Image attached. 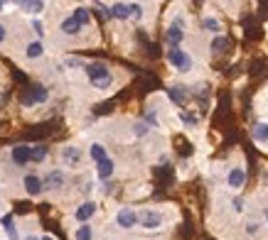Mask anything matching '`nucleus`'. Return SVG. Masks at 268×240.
I'll use <instances>...</instances> for the list:
<instances>
[{
	"label": "nucleus",
	"mask_w": 268,
	"mask_h": 240,
	"mask_svg": "<svg viewBox=\"0 0 268 240\" xmlns=\"http://www.w3.org/2000/svg\"><path fill=\"white\" fill-rule=\"evenodd\" d=\"M84 74L89 78V84L96 91H109L114 86V71L106 61H86L84 64Z\"/></svg>",
	"instance_id": "nucleus-1"
},
{
	"label": "nucleus",
	"mask_w": 268,
	"mask_h": 240,
	"mask_svg": "<svg viewBox=\"0 0 268 240\" xmlns=\"http://www.w3.org/2000/svg\"><path fill=\"white\" fill-rule=\"evenodd\" d=\"M168 64L173 66L177 74H190L194 69V56L185 49V47H175V49H168Z\"/></svg>",
	"instance_id": "nucleus-2"
},
{
	"label": "nucleus",
	"mask_w": 268,
	"mask_h": 240,
	"mask_svg": "<svg viewBox=\"0 0 268 240\" xmlns=\"http://www.w3.org/2000/svg\"><path fill=\"white\" fill-rule=\"evenodd\" d=\"M165 225V213L157 208H143L138 213V228L143 230H160Z\"/></svg>",
	"instance_id": "nucleus-3"
},
{
	"label": "nucleus",
	"mask_w": 268,
	"mask_h": 240,
	"mask_svg": "<svg viewBox=\"0 0 268 240\" xmlns=\"http://www.w3.org/2000/svg\"><path fill=\"white\" fill-rule=\"evenodd\" d=\"M182 42H185V20L175 18L165 30V44L168 49H175V47H182Z\"/></svg>",
	"instance_id": "nucleus-4"
},
{
	"label": "nucleus",
	"mask_w": 268,
	"mask_h": 240,
	"mask_svg": "<svg viewBox=\"0 0 268 240\" xmlns=\"http://www.w3.org/2000/svg\"><path fill=\"white\" fill-rule=\"evenodd\" d=\"M49 101V89L47 86H30L27 91L22 93V98H20V103L25 106V108H32V106H42V103H47Z\"/></svg>",
	"instance_id": "nucleus-5"
},
{
	"label": "nucleus",
	"mask_w": 268,
	"mask_h": 240,
	"mask_svg": "<svg viewBox=\"0 0 268 240\" xmlns=\"http://www.w3.org/2000/svg\"><path fill=\"white\" fill-rule=\"evenodd\" d=\"M114 223L121 228V230H131V228H138V211L133 206H121L116 211Z\"/></svg>",
	"instance_id": "nucleus-6"
},
{
	"label": "nucleus",
	"mask_w": 268,
	"mask_h": 240,
	"mask_svg": "<svg viewBox=\"0 0 268 240\" xmlns=\"http://www.w3.org/2000/svg\"><path fill=\"white\" fill-rule=\"evenodd\" d=\"M81 159H84V154H81V147H77V145H64L59 149V162L69 169H77L81 165Z\"/></svg>",
	"instance_id": "nucleus-7"
},
{
	"label": "nucleus",
	"mask_w": 268,
	"mask_h": 240,
	"mask_svg": "<svg viewBox=\"0 0 268 240\" xmlns=\"http://www.w3.org/2000/svg\"><path fill=\"white\" fill-rule=\"evenodd\" d=\"M246 179H249V174H246V167H241V165L229 167V172H227V186H229L231 191H239V189H244V186H246Z\"/></svg>",
	"instance_id": "nucleus-8"
},
{
	"label": "nucleus",
	"mask_w": 268,
	"mask_h": 240,
	"mask_svg": "<svg viewBox=\"0 0 268 240\" xmlns=\"http://www.w3.org/2000/svg\"><path fill=\"white\" fill-rule=\"evenodd\" d=\"M96 213H98V203L91 201V199H86V201H81L74 208V221L77 223H91Z\"/></svg>",
	"instance_id": "nucleus-9"
},
{
	"label": "nucleus",
	"mask_w": 268,
	"mask_h": 240,
	"mask_svg": "<svg viewBox=\"0 0 268 240\" xmlns=\"http://www.w3.org/2000/svg\"><path fill=\"white\" fill-rule=\"evenodd\" d=\"M42 184H44V191H59L67 184V174L62 169H49L44 177H42Z\"/></svg>",
	"instance_id": "nucleus-10"
},
{
	"label": "nucleus",
	"mask_w": 268,
	"mask_h": 240,
	"mask_svg": "<svg viewBox=\"0 0 268 240\" xmlns=\"http://www.w3.org/2000/svg\"><path fill=\"white\" fill-rule=\"evenodd\" d=\"M22 189L30 199H37L44 194V184H42V177L39 174H25L22 177Z\"/></svg>",
	"instance_id": "nucleus-11"
},
{
	"label": "nucleus",
	"mask_w": 268,
	"mask_h": 240,
	"mask_svg": "<svg viewBox=\"0 0 268 240\" xmlns=\"http://www.w3.org/2000/svg\"><path fill=\"white\" fill-rule=\"evenodd\" d=\"M10 162L15 167L30 165V145H25V142L13 145V147H10Z\"/></svg>",
	"instance_id": "nucleus-12"
},
{
	"label": "nucleus",
	"mask_w": 268,
	"mask_h": 240,
	"mask_svg": "<svg viewBox=\"0 0 268 240\" xmlns=\"http://www.w3.org/2000/svg\"><path fill=\"white\" fill-rule=\"evenodd\" d=\"M59 32H62L64 37H79V35H81V25H79L72 15H67V18L59 20Z\"/></svg>",
	"instance_id": "nucleus-13"
},
{
	"label": "nucleus",
	"mask_w": 268,
	"mask_h": 240,
	"mask_svg": "<svg viewBox=\"0 0 268 240\" xmlns=\"http://www.w3.org/2000/svg\"><path fill=\"white\" fill-rule=\"evenodd\" d=\"M114 174H116V162L111 159V157H106L103 162H98V165H96V177H98L101 182H109Z\"/></svg>",
	"instance_id": "nucleus-14"
},
{
	"label": "nucleus",
	"mask_w": 268,
	"mask_h": 240,
	"mask_svg": "<svg viewBox=\"0 0 268 240\" xmlns=\"http://www.w3.org/2000/svg\"><path fill=\"white\" fill-rule=\"evenodd\" d=\"M44 56V42L42 39H32L25 44V59L35 61V59H42Z\"/></svg>",
	"instance_id": "nucleus-15"
},
{
	"label": "nucleus",
	"mask_w": 268,
	"mask_h": 240,
	"mask_svg": "<svg viewBox=\"0 0 268 240\" xmlns=\"http://www.w3.org/2000/svg\"><path fill=\"white\" fill-rule=\"evenodd\" d=\"M202 30H204V32H209V35H217V37H219V35L224 32V25H222V20L214 18V15H204V18H202Z\"/></svg>",
	"instance_id": "nucleus-16"
},
{
	"label": "nucleus",
	"mask_w": 268,
	"mask_h": 240,
	"mask_svg": "<svg viewBox=\"0 0 268 240\" xmlns=\"http://www.w3.org/2000/svg\"><path fill=\"white\" fill-rule=\"evenodd\" d=\"M251 137H253V142H258V145H268V120H258V123L251 128Z\"/></svg>",
	"instance_id": "nucleus-17"
},
{
	"label": "nucleus",
	"mask_w": 268,
	"mask_h": 240,
	"mask_svg": "<svg viewBox=\"0 0 268 240\" xmlns=\"http://www.w3.org/2000/svg\"><path fill=\"white\" fill-rule=\"evenodd\" d=\"M109 13H111V18L114 20L133 18V13H131V3H114V5H109Z\"/></svg>",
	"instance_id": "nucleus-18"
},
{
	"label": "nucleus",
	"mask_w": 268,
	"mask_h": 240,
	"mask_svg": "<svg viewBox=\"0 0 268 240\" xmlns=\"http://www.w3.org/2000/svg\"><path fill=\"white\" fill-rule=\"evenodd\" d=\"M18 8L22 13H27V15H39V13H44L47 3H39V0H22V3H18Z\"/></svg>",
	"instance_id": "nucleus-19"
},
{
	"label": "nucleus",
	"mask_w": 268,
	"mask_h": 240,
	"mask_svg": "<svg viewBox=\"0 0 268 240\" xmlns=\"http://www.w3.org/2000/svg\"><path fill=\"white\" fill-rule=\"evenodd\" d=\"M49 157V147L47 145H30V162L32 165H42Z\"/></svg>",
	"instance_id": "nucleus-20"
},
{
	"label": "nucleus",
	"mask_w": 268,
	"mask_h": 240,
	"mask_svg": "<svg viewBox=\"0 0 268 240\" xmlns=\"http://www.w3.org/2000/svg\"><path fill=\"white\" fill-rule=\"evenodd\" d=\"M72 18L77 20L79 25H81V30H84V27H89V25H91V10H89L86 5H77V8H74V13H72Z\"/></svg>",
	"instance_id": "nucleus-21"
},
{
	"label": "nucleus",
	"mask_w": 268,
	"mask_h": 240,
	"mask_svg": "<svg viewBox=\"0 0 268 240\" xmlns=\"http://www.w3.org/2000/svg\"><path fill=\"white\" fill-rule=\"evenodd\" d=\"M89 157L98 165V162H103V159L109 157V149H106V145H101V142H91V145H89Z\"/></svg>",
	"instance_id": "nucleus-22"
},
{
	"label": "nucleus",
	"mask_w": 268,
	"mask_h": 240,
	"mask_svg": "<svg viewBox=\"0 0 268 240\" xmlns=\"http://www.w3.org/2000/svg\"><path fill=\"white\" fill-rule=\"evenodd\" d=\"M0 225H3V230H5V235L10 240H20L18 235V228H15V218L8 213V216H3V221H0Z\"/></svg>",
	"instance_id": "nucleus-23"
},
{
	"label": "nucleus",
	"mask_w": 268,
	"mask_h": 240,
	"mask_svg": "<svg viewBox=\"0 0 268 240\" xmlns=\"http://www.w3.org/2000/svg\"><path fill=\"white\" fill-rule=\"evenodd\" d=\"M74 240H94V225L91 223H79L74 230Z\"/></svg>",
	"instance_id": "nucleus-24"
},
{
	"label": "nucleus",
	"mask_w": 268,
	"mask_h": 240,
	"mask_svg": "<svg viewBox=\"0 0 268 240\" xmlns=\"http://www.w3.org/2000/svg\"><path fill=\"white\" fill-rule=\"evenodd\" d=\"M168 96L173 98L175 103H185V98H187V89H185V86H170V89H168Z\"/></svg>",
	"instance_id": "nucleus-25"
},
{
	"label": "nucleus",
	"mask_w": 268,
	"mask_h": 240,
	"mask_svg": "<svg viewBox=\"0 0 268 240\" xmlns=\"http://www.w3.org/2000/svg\"><path fill=\"white\" fill-rule=\"evenodd\" d=\"M227 47H229V39L224 37V35H219V37H214V42H211L209 49L214 52V54H222V52H224Z\"/></svg>",
	"instance_id": "nucleus-26"
},
{
	"label": "nucleus",
	"mask_w": 268,
	"mask_h": 240,
	"mask_svg": "<svg viewBox=\"0 0 268 240\" xmlns=\"http://www.w3.org/2000/svg\"><path fill=\"white\" fill-rule=\"evenodd\" d=\"M180 120H182L185 125H192V128H194V125L199 123V118H197L194 113H187V111H182V113H180Z\"/></svg>",
	"instance_id": "nucleus-27"
},
{
	"label": "nucleus",
	"mask_w": 268,
	"mask_h": 240,
	"mask_svg": "<svg viewBox=\"0 0 268 240\" xmlns=\"http://www.w3.org/2000/svg\"><path fill=\"white\" fill-rule=\"evenodd\" d=\"M32 30H35V35H37V37H44V22L32 20Z\"/></svg>",
	"instance_id": "nucleus-28"
},
{
	"label": "nucleus",
	"mask_w": 268,
	"mask_h": 240,
	"mask_svg": "<svg viewBox=\"0 0 268 240\" xmlns=\"http://www.w3.org/2000/svg\"><path fill=\"white\" fill-rule=\"evenodd\" d=\"M258 228H261V223H256V221H249V223H246V233H249V235L258 233Z\"/></svg>",
	"instance_id": "nucleus-29"
},
{
	"label": "nucleus",
	"mask_w": 268,
	"mask_h": 240,
	"mask_svg": "<svg viewBox=\"0 0 268 240\" xmlns=\"http://www.w3.org/2000/svg\"><path fill=\"white\" fill-rule=\"evenodd\" d=\"M135 135H138V137L148 135V125H145V123H135Z\"/></svg>",
	"instance_id": "nucleus-30"
},
{
	"label": "nucleus",
	"mask_w": 268,
	"mask_h": 240,
	"mask_svg": "<svg viewBox=\"0 0 268 240\" xmlns=\"http://www.w3.org/2000/svg\"><path fill=\"white\" fill-rule=\"evenodd\" d=\"M5 39H8V27L0 22V44H5Z\"/></svg>",
	"instance_id": "nucleus-31"
},
{
	"label": "nucleus",
	"mask_w": 268,
	"mask_h": 240,
	"mask_svg": "<svg viewBox=\"0 0 268 240\" xmlns=\"http://www.w3.org/2000/svg\"><path fill=\"white\" fill-rule=\"evenodd\" d=\"M234 211H236V213L244 211V199H234Z\"/></svg>",
	"instance_id": "nucleus-32"
},
{
	"label": "nucleus",
	"mask_w": 268,
	"mask_h": 240,
	"mask_svg": "<svg viewBox=\"0 0 268 240\" xmlns=\"http://www.w3.org/2000/svg\"><path fill=\"white\" fill-rule=\"evenodd\" d=\"M39 240H55L52 235H39Z\"/></svg>",
	"instance_id": "nucleus-33"
},
{
	"label": "nucleus",
	"mask_w": 268,
	"mask_h": 240,
	"mask_svg": "<svg viewBox=\"0 0 268 240\" xmlns=\"http://www.w3.org/2000/svg\"><path fill=\"white\" fill-rule=\"evenodd\" d=\"M25 240H39V235H27Z\"/></svg>",
	"instance_id": "nucleus-34"
},
{
	"label": "nucleus",
	"mask_w": 268,
	"mask_h": 240,
	"mask_svg": "<svg viewBox=\"0 0 268 240\" xmlns=\"http://www.w3.org/2000/svg\"><path fill=\"white\" fill-rule=\"evenodd\" d=\"M3 10H5V3H0V13H3Z\"/></svg>",
	"instance_id": "nucleus-35"
},
{
	"label": "nucleus",
	"mask_w": 268,
	"mask_h": 240,
	"mask_svg": "<svg viewBox=\"0 0 268 240\" xmlns=\"http://www.w3.org/2000/svg\"><path fill=\"white\" fill-rule=\"evenodd\" d=\"M266 218H268V213H266Z\"/></svg>",
	"instance_id": "nucleus-36"
}]
</instances>
